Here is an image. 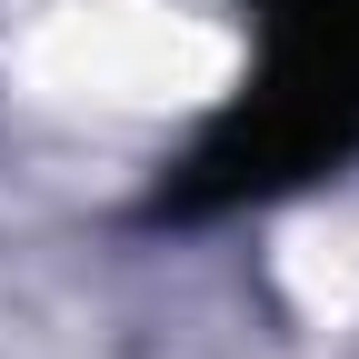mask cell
I'll list each match as a JSON object with an SVG mask.
<instances>
[{"label":"cell","mask_w":359,"mask_h":359,"mask_svg":"<svg viewBox=\"0 0 359 359\" xmlns=\"http://www.w3.org/2000/svg\"><path fill=\"white\" fill-rule=\"evenodd\" d=\"M259 20H269V60L250 100L190 150L160 210L269 200L359 150V0H259Z\"/></svg>","instance_id":"obj_1"}]
</instances>
